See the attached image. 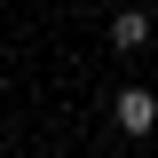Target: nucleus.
I'll return each instance as SVG.
<instances>
[{
  "mask_svg": "<svg viewBox=\"0 0 158 158\" xmlns=\"http://www.w3.org/2000/svg\"><path fill=\"white\" fill-rule=\"evenodd\" d=\"M111 118H118V135H150V127H158V95L118 87V95H111Z\"/></svg>",
  "mask_w": 158,
  "mask_h": 158,
  "instance_id": "obj_1",
  "label": "nucleus"
},
{
  "mask_svg": "<svg viewBox=\"0 0 158 158\" xmlns=\"http://www.w3.org/2000/svg\"><path fill=\"white\" fill-rule=\"evenodd\" d=\"M142 40H150V16H142V8H118V16H111V48H118V56H135Z\"/></svg>",
  "mask_w": 158,
  "mask_h": 158,
  "instance_id": "obj_2",
  "label": "nucleus"
}]
</instances>
